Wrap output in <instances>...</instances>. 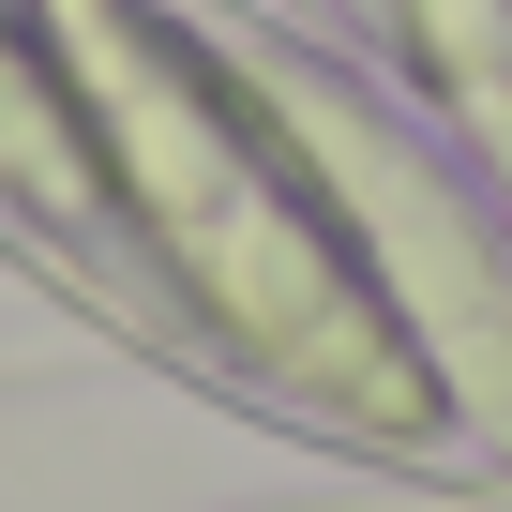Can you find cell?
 <instances>
[{"label":"cell","mask_w":512,"mask_h":512,"mask_svg":"<svg viewBox=\"0 0 512 512\" xmlns=\"http://www.w3.org/2000/svg\"><path fill=\"white\" fill-rule=\"evenodd\" d=\"M31 31H46L106 181H121L136 272H151V332L181 362L241 377L256 407L347 437V452L467 467L407 317L377 302L347 211L287 151L241 31H181L166 0H31Z\"/></svg>","instance_id":"obj_1"},{"label":"cell","mask_w":512,"mask_h":512,"mask_svg":"<svg viewBox=\"0 0 512 512\" xmlns=\"http://www.w3.org/2000/svg\"><path fill=\"white\" fill-rule=\"evenodd\" d=\"M241 61H256V91H272L287 151L317 166V196L347 211L377 302L407 317V347H422V377L452 407V452L467 467H512V241H497V211L422 136H392L332 61H287L272 31H241Z\"/></svg>","instance_id":"obj_2"},{"label":"cell","mask_w":512,"mask_h":512,"mask_svg":"<svg viewBox=\"0 0 512 512\" xmlns=\"http://www.w3.org/2000/svg\"><path fill=\"white\" fill-rule=\"evenodd\" d=\"M0 226H16L31 272H61L91 317L151 332V272H136L121 181H106V151H91V121H76L46 31H31V0H0ZM151 347H166V332H151Z\"/></svg>","instance_id":"obj_3"},{"label":"cell","mask_w":512,"mask_h":512,"mask_svg":"<svg viewBox=\"0 0 512 512\" xmlns=\"http://www.w3.org/2000/svg\"><path fill=\"white\" fill-rule=\"evenodd\" d=\"M332 16H347V31H377V46L407 61V31H422V0H332Z\"/></svg>","instance_id":"obj_4"}]
</instances>
